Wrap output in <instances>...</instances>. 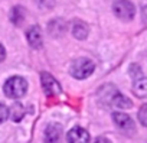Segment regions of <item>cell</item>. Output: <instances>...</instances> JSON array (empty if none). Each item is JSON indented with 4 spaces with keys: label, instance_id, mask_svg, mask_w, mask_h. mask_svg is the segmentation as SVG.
<instances>
[{
    "label": "cell",
    "instance_id": "cell-13",
    "mask_svg": "<svg viewBox=\"0 0 147 143\" xmlns=\"http://www.w3.org/2000/svg\"><path fill=\"white\" fill-rule=\"evenodd\" d=\"M9 116L12 117V120H13V121H20V120L23 119V116H25V107H23L22 104L16 103V104L10 108Z\"/></svg>",
    "mask_w": 147,
    "mask_h": 143
},
{
    "label": "cell",
    "instance_id": "cell-3",
    "mask_svg": "<svg viewBox=\"0 0 147 143\" xmlns=\"http://www.w3.org/2000/svg\"><path fill=\"white\" fill-rule=\"evenodd\" d=\"M113 12L117 18L123 20H131L136 15V7L128 0H117L113 5Z\"/></svg>",
    "mask_w": 147,
    "mask_h": 143
},
{
    "label": "cell",
    "instance_id": "cell-8",
    "mask_svg": "<svg viewBox=\"0 0 147 143\" xmlns=\"http://www.w3.org/2000/svg\"><path fill=\"white\" fill-rule=\"evenodd\" d=\"M133 91L137 97L140 98H147V77H138L134 81L133 85Z\"/></svg>",
    "mask_w": 147,
    "mask_h": 143
},
{
    "label": "cell",
    "instance_id": "cell-7",
    "mask_svg": "<svg viewBox=\"0 0 147 143\" xmlns=\"http://www.w3.org/2000/svg\"><path fill=\"white\" fill-rule=\"evenodd\" d=\"M26 38H28L29 45H30L32 48L38 49V48L42 46V30H40V28H39L38 25L30 26V28L28 29V32H26Z\"/></svg>",
    "mask_w": 147,
    "mask_h": 143
},
{
    "label": "cell",
    "instance_id": "cell-17",
    "mask_svg": "<svg viewBox=\"0 0 147 143\" xmlns=\"http://www.w3.org/2000/svg\"><path fill=\"white\" fill-rule=\"evenodd\" d=\"M5 56H6V51H5V48L2 46V43H0V62L5 59Z\"/></svg>",
    "mask_w": 147,
    "mask_h": 143
},
{
    "label": "cell",
    "instance_id": "cell-1",
    "mask_svg": "<svg viewBox=\"0 0 147 143\" xmlns=\"http://www.w3.org/2000/svg\"><path fill=\"white\" fill-rule=\"evenodd\" d=\"M3 90H5V94L7 97H10V98H20L28 91V83L22 77H10L6 81Z\"/></svg>",
    "mask_w": 147,
    "mask_h": 143
},
{
    "label": "cell",
    "instance_id": "cell-6",
    "mask_svg": "<svg viewBox=\"0 0 147 143\" xmlns=\"http://www.w3.org/2000/svg\"><path fill=\"white\" fill-rule=\"evenodd\" d=\"M113 120L114 123L124 131H130V130H134V121L133 119L125 114V113H113Z\"/></svg>",
    "mask_w": 147,
    "mask_h": 143
},
{
    "label": "cell",
    "instance_id": "cell-15",
    "mask_svg": "<svg viewBox=\"0 0 147 143\" xmlns=\"http://www.w3.org/2000/svg\"><path fill=\"white\" fill-rule=\"evenodd\" d=\"M138 120H140V123L143 126L147 127V104L140 107V110H138Z\"/></svg>",
    "mask_w": 147,
    "mask_h": 143
},
{
    "label": "cell",
    "instance_id": "cell-9",
    "mask_svg": "<svg viewBox=\"0 0 147 143\" xmlns=\"http://www.w3.org/2000/svg\"><path fill=\"white\" fill-rule=\"evenodd\" d=\"M111 103H113L115 107H118V108H130V107L133 106V103H131L125 96L120 94L118 91H114V93H113V96H111Z\"/></svg>",
    "mask_w": 147,
    "mask_h": 143
},
{
    "label": "cell",
    "instance_id": "cell-5",
    "mask_svg": "<svg viewBox=\"0 0 147 143\" xmlns=\"http://www.w3.org/2000/svg\"><path fill=\"white\" fill-rule=\"evenodd\" d=\"M68 142L71 143H88L91 139H90V134L87 133L85 129L82 127H74L68 131V136H66Z\"/></svg>",
    "mask_w": 147,
    "mask_h": 143
},
{
    "label": "cell",
    "instance_id": "cell-12",
    "mask_svg": "<svg viewBox=\"0 0 147 143\" xmlns=\"http://www.w3.org/2000/svg\"><path fill=\"white\" fill-rule=\"evenodd\" d=\"M88 26L84 23V22H75L74 23V28H72V33L77 39L80 41H84L87 36H88Z\"/></svg>",
    "mask_w": 147,
    "mask_h": 143
},
{
    "label": "cell",
    "instance_id": "cell-11",
    "mask_svg": "<svg viewBox=\"0 0 147 143\" xmlns=\"http://www.w3.org/2000/svg\"><path fill=\"white\" fill-rule=\"evenodd\" d=\"M48 29H49V33L52 36H61L66 30V23L62 19H56V20H52L49 23V28Z\"/></svg>",
    "mask_w": 147,
    "mask_h": 143
},
{
    "label": "cell",
    "instance_id": "cell-14",
    "mask_svg": "<svg viewBox=\"0 0 147 143\" xmlns=\"http://www.w3.org/2000/svg\"><path fill=\"white\" fill-rule=\"evenodd\" d=\"M23 15H25L23 9H22L20 6H15V7L12 9V12H10V20H12L15 25H20V23L23 22Z\"/></svg>",
    "mask_w": 147,
    "mask_h": 143
},
{
    "label": "cell",
    "instance_id": "cell-10",
    "mask_svg": "<svg viewBox=\"0 0 147 143\" xmlns=\"http://www.w3.org/2000/svg\"><path fill=\"white\" fill-rule=\"evenodd\" d=\"M61 133H62V127L59 124H51V126H48V129L45 131V140L46 142H58L61 139Z\"/></svg>",
    "mask_w": 147,
    "mask_h": 143
},
{
    "label": "cell",
    "instance_id": "cell-2",
    "mask_svg": "<svg viewBox=\"0 0 147 143\" xmlns=\"http://www.w3.org/2000/svg\"><path fill=\"white\" fill-rule=\"evenodd\" d=\"M95 69V65L91 59L88 58H80L71 66V75L77 80H84L87 77H90Z\"/></svg>",
    "mask_w": 147,
    "mask_h": 143
},
{
    "label": "cell",
    "instance_id": "cell-4",
    "mask_svg": "<svg viewBox=\"0 0 147 143\" xmlns=\"http://www.w3.org/2000/svg\"><path fill=\"white\" fill-rule=\"evenodd\" d=\"M42 85H43V90L48 97H52V96H56L61 93L59 83L48 73H42Z\"/></svg>",
    "mask_w": 147,
    "mask_h": 143
},
{
    "label": "cell",
    "instance_id": "cell-16",
    "mask_svg": "<svg viewBox=\"0 0 147 143\" xmlns=\"http://www.w3.org/2000/svg\"><path fill=\"white\" fill-rule=\"evenodd\" d=\"M9 117V108L5 104H0V123H3Z\"/></svg>",
    "mask_w": 147,
    "mask_h": 143
}]
</instances>
